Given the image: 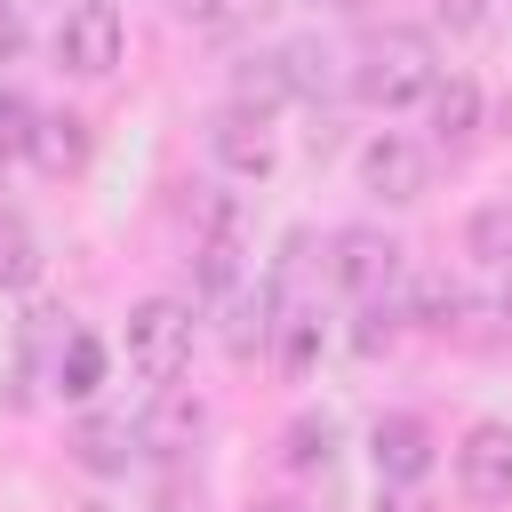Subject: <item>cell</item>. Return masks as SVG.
<instances>
[{"label":"cell","mask_w":512,"mask_h":512,"mask_svg":"<svg viewBox=\"0 0 512 512\" xmlns=\"http://www.w3.org/2000/svg\"><path fill=\"white\" fill-rule=\"evenodd\" d=\"M176 8H184V16H192V24H216V16H224V8H232V0H176Z\"/></svg>","instance_id":"cell-22"},{"label":"cell","mask_w":512,"mask_h":512,"mask_svg":"<svg viewBox=\"0 0 512 512\" xmlns=\"http://www.w3.org/2000/svg\"><path fill=\"white\" fill-rule=\"evenodd\" d=\"M432 128H440L448 144H464V136L480 128V88H472V80H432Z\"/></svg>","instance_id":"cell-12"},{"label":"cell","mask_w":512,"mask_h":512,"mask_svg":"<svg viewBox=\"0 0 512 512\" xmlns=\"http://www.w3.org/2000/svg\"><path fill=\"white\" fill-rule=\"evenodd\" d=\"M336 8H344V0H336Z\"/></svg>","instance_id":"cell-25"},{"label":"cell","mask_w":512,"mask_h":512,"mask_svg":"<svg viewBox=\"0 0 512 512\" xmlns=\"http://www.w3.org/2000/svg\"><path fill=\"white\" fill-rule=\"evenodd\" d=\"M256 512H296V504H256Z\"/></svg>","instance_id":"cell-23"},{"label":"cell","mask_w":512,"mask_h":512,"mask_svg":"<svg viewBox=\"0 0 512 512\" xmlns=\"http://www.w3.org/2000/svg\"><path fill=\"white\" fill-rule=\"evenodd\" d=\"M32 104L16 96V88H0V160H16V152H32Z\"/></svg>","instance_id":"cell-18"},{"label":"cell","mask_w":512,"mask_h":512,"mask_svg":"<svg viewBox=\"0 0 512 512\" xmlns=\"http://www.w3.org/2000/svg\"><path fill=\"white\" fill-rule=\"evenodd\" d=\"M432 80H440V64H432V40H424L416 24L376 32V40H368V56H360V96H368V104H384V112H400V104L432 96Z\"/></svg>","instance_id":"cell-1"},{"label":"cell","mask_w":512,"mask_h":512,"mask_svg":"<svg viewBox=\"0 0 512 512\" xmlns=\"http://www.w3.org/2000/svg\"><path fill=\"white\" fill-rule=\"evenodd\" d=\"M456 480L472 504H512V424H472L456 448Z\"/></svg>","instance_id":"cell-5"},{"label":"cell","mask_w":512,"mask_h":512,"mask_svg":"<svg viewBox=\"0 0 512 512\" xmlns=\"http://www.w3.org/2000/svg\"><path fill=\"white\" fill-rule=\"evenodd\" d=\"M16 56H24V16L0 8V64H16Z\"/></svg>","instance_id":"cell-21"},{"label":"cell","mask_w":512,"mask_h":512,"mask_svg":"<svg viewBox=\"0 0 512 512\" xmlns=\"http://www.w3.org/2000/svg\"><path fill=\"white\" fill-rule=\"evenodd\" d=\"M136 440H144L136 424H120V416H88L72 448H80V464H88V472H120V464L136 456Z\"/></svg>","instance_id":"cell-11"},{"label":"cell","mask_w":512,"mask_h":512,"mask_svg":"<svg viewBox=\"0 0 512 512\" xmlns=\"http://www.w3.org/2000/svg\"><path fill=\"white\" fill-rule=\"evenodd\" d=\"M328 272H336V288H352V296H392V280H400V240H384L376 224H352V232H336V256H328Z\"/></svg>","instance_id":"cell-4"},{"label":"cell","mask_w":512,"mask_h":512,"mask_svg":"<svg viewBox=\"0 0 512 512\" xmlns=\"http://www.w3.org/2000/svg\"><path fill=\"white\" fill-rule=\"evenodd\" d=\"M456 312H464V288L440 280V272H424V280H416V320H424V328H448Z\"/></svg>","instance_id":"cell-17"},{"label":"cell","mask_w":512,"mask_h":512,"mask_svg":"<svg viewBox=\"0 0 512 512\" xmlns=\"http://www.w3.org/2000/svg\"><path fill=\"white\" fill-rule=\"evenodd\" d=\"M128 360H136V376L168 384V376L192 360V304H176V296H144V304L128 312Z\"/></svg>","instance_id":"cell-2"},{"label":"cell","mask_w":512,"mask_h":512,"mask_svg":"<svg viewBox=\"0 0 512 512\" xmlns=\"http://www.w3.org/2000/svg\"><path fill=\"white\" fill-rule=\"evenodd\" d=\"M368 456H376V472H384L392 488H408V480L432 472V432H424L416 416H384V424L368 432Z\"/></svg>","instance_id":"cell-7"},{"label":"cell","mask_w":512,"mask_h":512,"mask_svg":"<svg viewBox=\"0 0 512 512\" xmlns=\"http://www.w3.org/2000/svg\"><path fill=\"white\" fill-rule=\"evenodd\" d=\"M440 16H448L456 32H480V24H488V0H440Z\"/></svg>","instance_id":"cell-20"},{"label":"cell","mask_w":512,"mask_h":512,"mask_svg":"<svg viewBox=\"0 0 512 512\" xmlns=\"http://www.w3.org/2000/svg\"><path fill=\"white\" fill-rule=\"evenodd\" d=\"M312 360H320V320H312V312L280 320V368H288V376H312Z\"/></svg>","instance_id":"cell-16"},{"label":"cell","mask_w":512,"mask_h":512,"mask_svg":"<svg viewBox=\"0 0 512 512\" xmlns=\"http://www.w3.org/2000/svg\"><path fill=\"white\" fill-rule=\"evenodd\" d=\"M360 184H368L376 200H392V208H400V200H416V192H424V152H416L408 136H376V144L360 152Z\"/></svg>","instance_id":"cell-6"},{"label":"cell","mask_w":512,"mask_h":512,"mask_svg":"<svg viewBox=\"0 0 512 512\" xmlns=\"http://www.w3.org/2000/svg\"><path fill=\"white\" fill-rule=\"evenodd\" d=\"M280 104H288V72H280V56H248V64H232V112L264 120V112H280Z\"/></svg>","instance_id":"cell-10"},{"label":"cell","mask_w":512,"mask_h":512,"mask_svg":"<svg viewBox=\"0 0 512 512\" xmlns=\"http://www.w3.org/2000/svg\"><path fill=\"white\" fill-rule=\"evenodd\" d=\"M120 48H128V32H120V8H112V0H80V8L64 16V32H56L64 72H80V80H104V72L120 64Z\"/></svg>","instance_id":"cell-3"},{"label":"cell","mask_w":512,"mask_h":512,"mask_svg":"<svg viewBox=\"0 0 512 512\" xmlns=\"http://www.w3.org/2000/svg\"><path fill=\"white\" fill-rule=\"evenodd\" d=\"M280 72H288V96H328V88H336V56H328L320 40H296V48L280 56Z\"/></svg>","instance_id":"cell-14"},{"label":"cell","mask_w":512,"mask_h":512,"mask_svg":"<svg viewBox=\"0 0 512 512\" xmlns=\"http://www.w3.org/2000/svg\"><path fill=\"white\" fill-rule=\"evenodd\" d=\"M504 312H512V272H504Z\"/></svg>","instance_id":"cell-24"},{"label":"cell","mask_w":512,"mask_h":512,"mask_svg":"<svg viewBox=\"0 0 512 512\" xmlns=\"http://www.w3.org/2000/svg\"><path fill=\"white\" fill-rule=\"evenodd\" d=\"M96 376H104V344H96V336H64V360H56V384H64L72 400H88V392H96Z\"/></svg>","instance_id":"cell-15"},{"label":"cell","mask_w":512,"mask_h":512,"mask_svg":"<svg viewBox=\"0 0 512 512\" xmlns=\"http://www.w3.org/2000/svg\"><path fill=\"white\" fill-rule=\"evenodd\" d=\"M208 152L232 168V176H272V136H264V120H248V112H216V128H208Z\"/></svg>","instance_id":"cell-8"},{"label":"cell","mask_w":512,"mask_h":512,"mask_svg":"<svg viewBox=\"0 0 512 512\" xmlns=\"http://www.w3.org/2000/svg\"><path fill=\"white\" fill-rule=\"evenodd\" d=\"M32 160H40L48 176H72V168L88 160V120H72V112H40V120H32Z\"/></svg>","instance_id":"cell-9"},{"label":"cell","mask_w":512,"mask_h":512,"mask_svg":"<svg viewBox=\"0 0 512 512\" xmlns=\"http://www.w3.org/2000/svg\"><path fill=\"white\" fill-rule=\"evenodd\" d=\"M328 440H336V424H328V416H304V424L288 432V464H296V472L328 464Z\"/></svg>","instance_id":"cell-19"},{"label":"cell","mask_w":512,"mask_h":512,"mask_svg":"<svg viewBox=\"0 0 512 512\" xmlns=\"http://www.w3.org/2000/svg\"><path fill=\"white\" fill-rule=\"evenodd\" d=\"M40 280V232L24 216H0V288H32Z\"/></svg>","instance_id":"cell-13"}]
</instances>
